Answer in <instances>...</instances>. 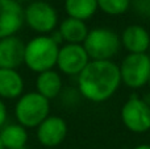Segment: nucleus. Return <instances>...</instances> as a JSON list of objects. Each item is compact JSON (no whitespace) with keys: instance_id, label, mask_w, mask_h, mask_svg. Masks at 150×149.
<instances>
[{"instance_id":"nucleus-1","label":"nucleus","mask_w":150,"mask_h":149,"mask_svg":"<svg viewBox=\"0 0 150 149\" xmlns=\"http://www.w3.org/2000/svg\"><path fill=\"white\" fill-rule=\"evenodd\" d=\"M120 84V69L113 61H90L78 75L79 94L92 103H103L111 99Z\"/></svg>"},{"instance_id":"nucleus-2","label":"nucleus","mask_w":150,"mask_h":149,"mask_svg":"<svg viewBox=\"0 0 150 149\" xmlns=\"http://www.w3.org/2000/svg\"><path fill=\"white\" fill-rule=\"evenodd\" d=\"M59 45L52 38L50 34H40L25 44L24 63L29 70L40 74L52 70L57 66Z\"/></svg>"},{"instance_id":"nucleus-3","label":"nucleus","mask_w":150,"mask_h":149,"mask_svg":"<svg viewBox=\"0 0 150 149\" xmlns=\"http://www.w3.org/2000/svg\"><path fill=\"white\" fill-rule=\"evenodd\" d=\"M82 45L91 61H112L121 48V41L113 29L99 26L90 29Z\"/></svg>"},{"instance_id":"nucleus-4","label":"nucleus","mask_w":150,"mask_h":149,"mask_svg":"<svg viewBox=\"0 0 150 149\" xmlns=\"http://www.w3.org/2000/svg\"><path fill=\"white\" fill-rule=\"evenodd\" d=\"M49 115L50 100L37 91L23 94L15 106L16 120L24 128H37Z\"/></svg>"},{"instance_id":"nucleus-5","label":"nucleus","mask_w":150,"mask_h":149,"mask_svg":"<svg viewBox=\"0 0 150 149\" xmlns=\"http://www.w3.org/2000/svg\"><path fill=\"white\" fill-rule=\"evenodd\" d=\"M121 84L133 90L146 86L150 75V57L146 53H128L119 65Z\"/></svg>"},{"instance_id":"nucleus-6","label":"nucleus","mask_w":150,"mask_h":149,"mask_svg":"<svg viewBox=\"0 0 150 149\" xmlns=\"http://www.w3.org/2000/svg\"><path fill=\"white\" fill-rule=\"evenodd\" d=\"M24 23L40 34H49L58 25V13L50 3L36 0L24 9Z\"/></svg>"},{"instance_id":"nucleus-7","label":"nucleus","mask_w":150,"mask_h":149,"mask_svg":"<svg viewBox=\"0 0 150 149\" xmlns=\"http://www.w3.org/2000/svg\"><path fill=\"white\" fill-rule=\"evenodd\" d=\"M120 116L125 128L133 133L150 131V103L137 95L130 96L122 104Z\"/></svg>"},{"instance_id":"nucleus-8","label":"nucleus","mask_w":150,"mask_h":149,"mask_svg":"<svg viewBox=\"0 0 150 149\" xmlns=\"http://www.w3.org/2000/svg\"><path fill=\"white\" fill-rule=\"evenodd\" d=\"M90 61V57L82 44H65L58 52L57 67L66 75L78 77Z\"/></svg>"},{"instance_id":"nucleus-9","label":"nucleus","mask_w":150,"mask_h":149,"mask_svg":"<svg viewBox=\"0 0 150 149\" xmlns=\"http://www.w3.org/2000/svg\"><path fill=\"white\" fill-rule=\"evenodd\" d=\"M67 136V123L61 116L49 115L37 127V140L46 148L59 145Z\"/></svg>"},{"instance_id":"nucleus-10","label":"nucleus","mask_w":150,"mask_h":149,"mask_svg":"<svg viewBox=\"0 0 150 149\" xmlns=\"http://www.w3.org/2000/svg\"><path fill=\"white\" fill-rule=\"evenodd\" d=\"M24 24V9L15 0H0V38L16 36Z\"/></svg>"},{"instance_id":"nucleus-11","label":"nucleus","mask_w":150,"mask_h":149,"mask_svg":"<svg viewBox=\"0 0 150 149\" xmlns=\"http://www.w3.org/2000/svg\"><path fill=\"white\" fill-rule=\"evenodd\" d=\"M25 44L17 36L0 38V69H16L24 63Z\"/></svg>"},{"instance_id":"nucleus-12","label":"nucleus","mask_w":150,"mask_h":149,"mask_svg":"<svg viewBox=\"0 0 150 149\" xmlns=\"http://www.w3.org/2000/svg\"><path fill=\"white\" fill-rule=\"evenodd\" d=\"M120 41L128 53H146L150 48V34L145 26L133 24L122 31Z\"/></svg>"},{"instance_id":"nucleus-13","label":"nucleus","mask_w":150,"mask_h":149,"mask_svg":"<svg viewBox=\"0 0 150 149\" xmlns=\"http://www.w3.org/2000/svg\"><path fill=\"white\" fill-rule=\"evenodd\" d=\"M24 91V79L17 70L0 69V98L18 99Z\"/></svg>"},{"instance_id":"nucleus-14","label":"nucleus","mask_w":150,"mask_h":149,"mask_svg":"<svg viewBox=\"0 0 150 149\" xmlns=\"http://www.w3.org/2000/svg\"><path fill=\"white\" fill-rule=\"evenodd\" d=\"M36 91L47 100L55 99L62 91V78L55 70L40 73L36 79Z\"/></svg>"},{"instance_id":"nucleus-15","label":"nucleus","mask_w":150,"mask_h":149,"mask_svg":"<svg viewBox=\"0 0 150 149\" xmlns=\"http://www.w3.org/2000/svg\"><path fill=\"white\" fill-rule=\"evenodd\" d=\"M58 32L66 44H83L90 29H88L86 21L73 17H66L59 24Z\"/></svg>"},{"instance_id":"nucleus-16","label":"nucleus","mask_w":150,"mask_h":149,"mask_svg":"<svg viewBox=\"0 0 150 149\" xmlns=\"http://www.w3.org/2000/svg\"><path fill=\"white\" fill-rule=\"evenodd\" d=\"M0 140L4 149H25L28 132L20 124H7L0 128Z\"/></svg>"},{"instance_id":"nucleus-17","label":"nucleus","mask_w":150,"mask_h":149,"mask_svg":"<svg viewBox=\"0 0 150 149\" xmlns=\"http://www.w3.org/2000/svg\"><path fill=\"white\" fill-rule=\"evenodd\" d=\"M96 0H65V11L67 17L87 21L98 12Z\"/></svg>"},{"instance_id":"nucleus-18","label":"nucleus","mask_w":150,"mask_h":149,"mask_svg":"<svg viewBox=\"0 0 150 149\" xmlns=\"http://www.w3.org/2000/svg\"><path fill=\"white\" fill-rule=\"evenodd\" d=\"M98 8L109 16L124 15L130 7V0H96Z\"/></svg>"},{"instance_id":"nucleus-19","label":"nucleus","mask_w":150,"mask_h":149,"mask_svg":"<svg viewBox=\"0 0 150 149\" xmlns=\"http://www.w3.org/2000/svg\"><path fill=\"white\" fill-rule=\"evenodd\" d=\"M5 121H7V107H5V103L3 102V99L0 98V128L5 126Z\"/></svg>"},{"instance_id":"nucleus-20","label":"nucleus","mask_w":150,"mask_h":149,"mask_svg":"<svg viewBox=\"0 0 150 149\" xmlns=\"http://www.w3.org/2000/svg\"><path fill=\"white\" fill-rule=\"evenodd\" d=\"M133 149H150V144H140L137 147H134Z\"/></svg>"},{"instance_id":"nucleus-21","label":"nucleus","mask_w":150,"mask_h":149,"mask_svg":"<svg viewBox=\"0 0 150 149\" xmlns=\"http://www.w3.org/2000/svg\"><path fill=\"white\" fill-rule=\"evenodd\" d=\"M15 1H17V3H21V1H28V0H15Z\"/></svg>"},{"instance_id":"nucleus-22","label":"nucleus","mask_w":150,"mask_h":149,"mask_svg":"<svg viewBox=\"0 0 150 149\" xmlns=\"http://www.w3.org/2000/svg\"><path fill=\"white\" fill-rule=\"evenodd\" d=\"M148 86H149V89H150V75H149V81H148Z\"/></svg>"},{"instance_id":"nucleus-23","label":"nucleus","mask_w":150,"mask_h":149,"mask_svg":"<svg viewBox=\"0 0 150 149\" xmlns=\"http://www.w3.org/2000/svg\"><path fill=\"white\" fill-rule=\"evenodd\" d=\"M0 149H4L3 148V144H1V140H0Z\"/></svg>"},{"instance_id":"nucleus-24","label":"nucleus","mask_w":150,"mask_h":149,"mask_svg":"<svg viewBox=\"0 0 150 149\" xmlns=\"http://www.w3.org/2000/svg\"><path fill=\"white\" fill-rule=\"evenodd\" d=\"M42 1H47V3H49V1H52V0H42Z\"/></svg>"},{"instance_id":"nucleus-25","label":"nucleus","mask_w":150,"mask_h":149,"mask_svg":"<svg viewBox=\"0 0 150 149\" xmlns=\"http://www.w3.org/2000/svg\"><path fill=\"white\" fill-rule=\"evenodd\" d=\"M148 1H149V3H150V0H148Z\"/></svg>"}]
</instances>
